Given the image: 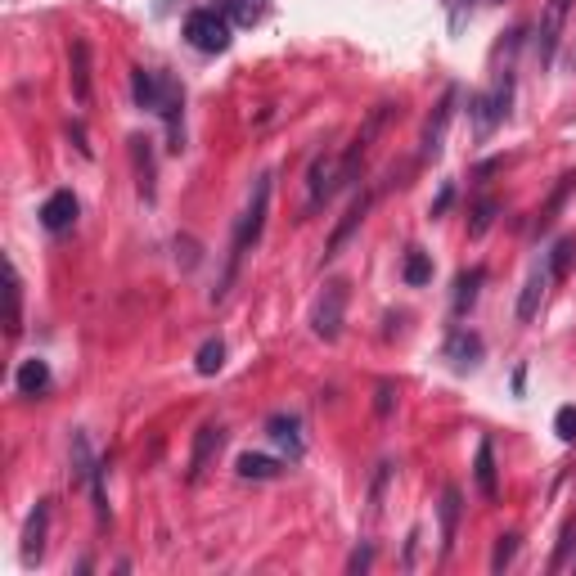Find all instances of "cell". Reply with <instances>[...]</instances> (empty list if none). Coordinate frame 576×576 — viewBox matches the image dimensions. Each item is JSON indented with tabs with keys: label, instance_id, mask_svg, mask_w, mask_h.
<instances>
[{
	"label": "cell",
	"instance_id": "52a82bcc",
	"mask_svg": "<svg viewBox=\"0 0 576 576\" xmlns=\"http://www.w3.org/2000/svg\"><path fill=\"white\" fill-rule=\"evenodd\" d=\"M72 221H77V194H72V189H59V194L45 198V207H41V225H45V230L63 234Z\"/></svg>",
	"mask_w": 576,
	"mask_h": 576
},
{
	"label": "cell",
	"instance_id": "7a4b0ae2",
	"mask_svg": "<svg viewBox=\"0 0 576 576\" xmlns=\"http://www.w3.org/2000/svg\"><path fill=\"white\" fill-rule=\"evenodd\" d=\"M131 90H135V104L149 108V113H158L162 122H167L171 149H180V90L171 86L167 77L149 72V68H135L131 72Z\"/></svg>",
	"mask_w": 576,
	"mask_h": 576
},
{
	"label": "cell",
	"instance_id": "d4e9b609",
	"mask_svg": "<svg viewBox=\"0 0 576 576\" xmlns=\"http://www.w3.org/2000/svg\"><path fill=\"white\" fill-rule=\"evenodd\" d=\"M477 351H482V342L468 338V333H455V338H450V356H455L459 369H473L477 365Z\"/></svg>",
	"mask_w": 576,
	"mask_h": 576
},
{
	"label": "cell",
	"instance_id": "3957f363",
	"mask_svg": "<svg viewBox=\"0 0 576 576\" xmlns=\"http://www.w3.org/2000/svg\"><path fill=\"white\" fill-rule=\"evenodd\" d=\"M185 41L203 54L230 50V18L216 14V9H194V14L185 18Z\"/></svg>",
	"mask_w": 576,
	"mask_h": 576
},
{
	"label": "cell",
	"instance_id": "f1b7e54d",
	"mask_svg": "<svg viewBox=\"0 0 576 576\" xmlns=\"http://www.w3.org/2000/svg\"><path fill=\"white\" fill-rule=\"evenodd\" d=\"M554 432L563 441H576V405H563V410L554 414Z\"/></svg>",
	"mask_w": 576,
	"mask_h": 576
},
{
	"label": "cell",
	"instance_id": "6da1fadb",
	"mask_svg": "<svg viewBox=\"0 0 576 576\" xmlns=\"http://www.w3.org/2000/svg\"><path fill=\"white\" fill-rule=\"evenodd\" d=\"M266 207H270V176H257V185H252V194H248V207H243L239 225H234L230 261H225V279H221V288H216V297H225V288H230L234 275H239L243 257H248V252L257 248L261 230H266Z\"/></svg>",
	"mask_w": 576,
	"mask_h": 576
},
{
	"label": "cell",
	"instance_id": "484cf974",
	"mask_svg": "<svg viewBox=\"0 0 576 576\" xmlns=\"http://www.w3.org/2000/svg\"><path fill=\"white\" fill-rule=\"evenodd\" d=\"M572 189H576V176H563V185L554 189V198H549V203H545V212L536 216V234H540V230H549V225H554V212H558V207H563V198L572 194Z\"/></svg>",
	"mask_w": 576,
	"mask_h": 576
},
{
	"label": "cell",
	"instance_id": "e0dca14e",
	"mask_svg": "<svg viewBox=\"0 0 576 576\" xmlns=\"http://www.w3.org/2000/svg\"><path fill=\"white\" fill-rule=\"evenodd\" d=\"M284 473V464L279 459H270V455H239V477H257V482H270V477H279Z\"/></svg>",
	"mask_w": 576,
	"mask_h": 576
},
{
	"label": "cell",
	"instance_id": "ffe728a7",
	"mask_svg": "<svg viewBox=\"0 0 576 576\" xmlns=\"http://www.w3.org/2000/svg\"><path fill=\"white\" fill-rule=\"evenodd\" d=\"M482 279H486L482 266H473L468 275H459V284H455V315H464L468 306L477 302V288H482Z\"/></svg>",
	"mask_w": 576,
	"mask_h": 576
},
{
	"label": "cell",
	"instance_id": "ac0fdd59",
	"mask_svg": "<svg viewBox=\"0 0 576 576\" xmlns=\"http://www.w3.org/2000/svg\"><path fill=\"white\" fill-rule=\"evenodd\" d=\"M131 158H135V176H140V194L153 198V153H149V140L135 135L131 140Z\"/></svg>",
	"mask_w": 576,
	"mask_h": 576
},
{
	"label": "cell",
	"instance_id": "4fadbf2b",
	"mask_svg": "<svg viewBox=\"0 0 576 576\" xmlns=\"http://www.w3.org/2000/svg\"><path fill=\"white\" fill-rule=\"evenodd\" d=\"M72 99L86 104L90 99V45L72 41Z\"/></svg>",
	"mask_w": 576,
	"mask_h": 576
},
{
	"label": "cell",
	"instance_id": "cb8c5ba5",
	"mask_svg": "<svg viewBox=\"0 0 576 576\" xmlns=\"http://www.w3.org/2000/svg\"><path fill=\"white\" fill-rule=\"evenodd\" d=\"M576 261V239H558L554 248H549V257H545V266L554 270V279H563L567 275V266Z\"/></svg>",
	"mask_w": 576,
	"mask_h": 576
},
{
	"label": "cell",
	"instance_id": "277c9868",
	"mask_svg": "<svg viewBox=\"0 0 576 576\" xmlns=\"http://www.w3.org/2000/svg\"><path fill=\"white\" fill-rule=\"evenodd\" d=\"M342 311H347V284H342V279H333V284H324L320 302H315V311H311L315 338H324V342L338 338V333H342Z\"/></svg>",
	"mask_w": 576,
	"mask_h": 576
},
{
	"label": "cell",
	"instance_id": "7402d4cb",
	"mask_svg": "<svg viewBox=\"0 0 576 576\" xmlns=\"http://www.w3.org/2000/svg\"><path fill=\"white\" fill-rule=\"evenodd\" d=\"M23 329V279H18V266L9 261V338H18Z\"/></svg>",
	"mask_w": 576,
	"mask_h": 576
},
{
	"label": "cell",
	"instance_id": "9c48e42d",
	"mask_svg": "<svg viewBox=\"0 0 576 576\" xmlns=\"http://www.w3.org/2000/svg\"><path fill=\"white\" fill-rule=\"evenodd\" d=\"M266 432L279 450H288V459H302V419L297 414H270Z\"/></svg>",
	"mask_w": 576,
	"mask_h": 576
},
{
	"label": "cell",
	"instance_id": "5b68a950",
	"mask_svg": "<svg viewBox=\"0 0 576 576\" xmlns=\"http://www.w3.org/2000/svg\"><path fill=\"white\" fill-rule=\"evenodd\" d=\"M342 185H347V180H342V158H333V153L315 158L311 162V176H306V212H315L320 203H329Z\"/></svg>",
	"mask_w": 576,
	"mask_h": 576
},
{
	"label": "cell",
	"instance_id": "2e32d148",
	"mask_svg": "<svg viewBox=\"0 0 576 576\" xmlns=\"http://www.w3.org/2000/svg\"><path fill=\"white\" fill-rule=\"evenodd\" d=\"M45 387H50V365H45V360H23V369H18V392L41 396Z\"/></svg>",
	"mask_w": 576,
	"mask_h": 576
},
{
	"label": "cell",
	"instance_id": "d6986e66",
	"mask_svg": "<svg viewBox=\"0 0 576 576\" xmlns=\"http://www.w3.org/2000/svg\"><path fill=\"white\" fill-rule=\"evenodd\" d=\"M266 0H225V18H234L239 27H252L266 18Z\"/></svg>",
	"mask_w": 576,
	"mask_h": 576
},
{
	"label": "cell",
	"instance_id": "83f0119b",
	"mask_svg": "<svg viewBox=\"0 0 576 576\" xmlns=\"http://www.w3.org/2000/svg\"><path fill=\"white\" fill-rule=\"evenodd\" d=\"M513 554H518V536H513V531H509V536H500V540H495V554H491V572H504V567L513 563Z\"/></svg>",
	"mask_w": 576,
	"mask_h": 576
},
{
	"label": "cell",
	"instance_id": "ba28073f",
	"mask_svg": "<svg viewBox=\"0 0 576 576\" xmlns=\"http://www.w3.org/2000/svg\"><path fill=\"white\" fill-rule=\"evenodd\" d=\"M221 441H225V428H221V423H203V428H198L194 455H189V482H198V477H203L207 459H212L216 450H221Z\"/></svg>",
	"mask_w": 576,
	"mask_h": 576
},
{
	"label": "cell",
	"instance_id": "30bf717a",
	"mask_svg": "<svg viewBox=\"0 0 576 576\" xmlns=\"http://www.w3.org/2000/svg\"><path fill=\"white\" fill-rule=\"evenodd\" d=\"M45 527H50V500L36 504L23 527V563H36V558L45 554Z\"/></svg>",
	"mask_w": 576,
	"mask_h": 576
},
{
	"label": "cell",
	"instance_id": "1f68e13d",
	"mask_svg": "<svg viewBox=\"0 0 576 576\" xmlns=\"http://www.w3.org/2000/svg\"><path fill=\"white\" fill-rule=\"evenodd\" d=\"M365 567H369V549H360V554L351 558V572H365Z\"/></svg>",
	"mask_w": 576,
	"mask_h": 576
},
{
	"label": "cell",
	"instance_id": "f546056e",
	"mask_svg": "<svg viewBox=\"0 0 576 576\" xmlns=\"http://www.w3.org/2000/svg\"><path fill=\"white\" fill-rule=\"evenodd\" d=\"M572 545H576V522H567L563 527V540H558V554H554V572H563V563H567V554H572Z\"/></svg>",
	"mask_w": 576,
	"mask_h": 576
},
{
	"label": "cell",
	"instance_id": "9a60e30c",
	"mask_svg": "<svg viewBox=\"0 0 576 576\" xmlns=\"http://www.w3.org/2000/svg\"><path fill=\"white\" fill-rule=\"evenodd\" d=\"M450 113H455V90H446V99L437 104V117L428 122V131H423V153H437L441 149V131H446V122H450Z\"/></svg>",
	"mask_w": 576,
	"mask_h": 576
},
{
	"label": "cell",
	"instance_id": "8fae6325",
	"mask_svg": "<svg viewBox=\"0 0 576 576\" xmlns=\"http://www.w3.org/2000/svg\"><path fill=\"white\" fill-rule=\"evenodd\" d=\"M549 284H554V270H549V266L531 270L527 288H522V297H518V320H536V311H540V302H545Z\"/></svg>",
	"mask_w": 576,
	"mask_h": 576
},
{
	"label": "cell",
	"instance_id": "5bb4252c",
	"mask_svg": "<svg viewBox=\"0 0 576 576\" xmlns=\"http://www.w3.org/2000/svg\"><path fill=\"white\" fill-rule=\"evenodd\" d=\"M459 486H446L441 491V554H450V545H455V527H459Z\"/></svg>",
	"mask_w": 576,
	"mask_h": 576
},
{
	"label": "cell",
	"instance_id": "4316f807",
	"mask_svg": "<svg viewBox=\"0 0 576 576\" xmlns=\"http://www.w3.org/2000/svg\"><path fill=\"white\" fill-rule=\"evenodd\" d=\"M428 279H432V261L419 248H410V257H405V284H428Z\"/></svg>",
	"mask_w": 576,
	"mask_h": 576
},
{
	"label": "cell",
	"instance_id": "4dcf8cb0",
	"mask_svg": "<svg viewBox=\"0 0 576 576\" xmlns=\"http://www.w3.org/2000/svg\"><path fill=\"white\" fill-rule=\"evenodd\" d=\"M491 212H495V203H491V198H482V203H477V216H473V234H482L486 225H491Z\"/></svg>",
	"mask_w": 576,
	"mask_h": 576
},
{
	"label": "cell",
	"instance_id": "7c38bea8",
	"mask_svg": "<svg viewBox=\"0 0 576 576\" xmlns=\"http://www.w3.org/2000/svg\"><path fill=\"white\" fill-rule=\"evenodd\" d=\"M374 198H378V189H365V194H360L356 203L347 207V216H342V225H338V230H333V239H329V252H324V257H333V252H338L342 243H347L351 234H356V225L365 221V212H369V207H374Z\"/></svg>",
	"mask_w": 576,
	"mask_h": 576
},
{
	"label": "cell",
	"instance_id": "8992f818",
	"mask_svg": "<svg viewBox=\"0 0 576 576\" xmlns=\"http://www.w3.org/2000/svg\"><path fill=\"white\" fill-rule=\"evenodd\" d=\"M567 14H572V0H545V14H540V36H536L540 63L554 59L558 36H563V27H567Z\"/></svg>",
	"mask_w": 576,
	"mask_h": 576
},
{
	"label": "cell",
	"instance_id": "603a6c76",
	"mask_svg": "<svg viewBox=\"0 0 576 576\" xmlns=\"http://www.w3.org/2000/svg\"><path fill=\"white\" fill-rule=\"evenodd\" d=\"M221 365H225V342H221V338H207L203 347H198V356H194V369H198L203 378H212Z\"/></svg>",
	"mask_w": 576,
	"mask_h": 576
},
{
	"label": "cell",
	"instance_id": "44dd1931",
	"mask_svg": "<svg viewBox=\"0 0 576 576\" xmlns=\"http://www.w3.org/2000/svg\"><path fill=\"white\" fill-rule=\"evenodd\" d=\"M477 491H482L486 500H495V450H491V441L477 446Z\"/></svg>",
	"mask_w": 576,
	"mask_h": 576
}]
</instances>
